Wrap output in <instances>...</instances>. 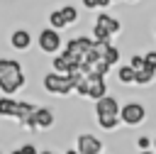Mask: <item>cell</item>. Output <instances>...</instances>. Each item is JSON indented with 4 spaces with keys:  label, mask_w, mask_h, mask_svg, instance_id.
<instances>
[{
    "label": "cell",
    "mask_w": 156,
    "mask_h": 154,
    "mask_svg": "<svg viewBox=\"0 0 156 154\" xmlns=\"http://www.w3.org/2000/svg\"><path fill=\"white\" fill-rule=\"evenodd\" d=\"M24 86H27L24 68H20V71H10L7 76L0 78V93H2V95H15V93H20Z\"/></svg>",
    "instance_id": "6"
},
{
    "label": "cell",
    "mask_w": 156,
    "mask_h": 154,
    "mask_svg": "<svg viewBox=\"0 0 156 154\" xmlns=\"http://www.w3.org/2000/svg\"><path fill=\"white\" fill-rule=\"evenodd\" d=\"M127 2H136V0H127Z\"/></svg>",
    "instance_id": "32"
},
{
    "label": "cell",
    "mask_w": 156,
    "mask_h": 154,
    "mask_svg": "<svg viewBox=\"0 0 156 154\" xmlns=\"http://www.w3.org/2000/svg\"><path fill=\"white\" fill-rule=\"evenodd\" d=\"M144 59H146V66L156 71V49H151V51H146V54H144Z\"/></svg>",
    "instance_id": "25"
},
{
    "label": "cell",
    "mask_w": 156,
    "mask_h": 154,
    "mask_svg": "<svg viewBox=\"0 0 156 154\" xmlns=\"http://www.w3.org/2000/svg\"><path fill=\"white\" fill-rule=\"evenodd\" d=\"M93 71H95V73H100V76H107V73L112 71V66H110L105 59H98V61L93 64Z\"/></svg>",
    "instance_id": "23"
},
{
    "label": "cell",
    "mask_w": 156,
    "mask_h": 154,
    "mask_svg": "<svg viewBox=\"0 0 156 154\" xmlns=\"http://www.w3.org/2000/svg\"><path fill=\"white\" fill-rule=\"evenodd\" d=\"M119 117H122V125H127V127H139V125H144V120H146V105H144L141 100H127V103H122V108H119Z\"/></svg>",
    "instance_id": "4"
},
{
    "label": "cell",
    "mask_w": 156,
    "mask_h": 154,
    "mask_svg": "<svg viewBox=\"0 0 156 154\" xmlns=\"http://www.w3.org/2000/svg\"><path fill=\"white\" fill-rule=\"evenodd\" d=\"M119 108H122V103L115 98V95H105V98H100V100H95V105H93V112L95 115H119Z\"/></svg>",
    "instance_id": "8"
},
{
    "label": "cell",
    "mask_w": 156,
    "mask_h": 154,
    "mask_svg": "<svg viewBox=\"0 0 156 154\" xmlns=\"http://www.w3.org/2000/svg\"><path fill=\"white\" fill-rule=\"evenodd\" d=\"M139 154H156L154 149H146V152H139Z\"/></svg>",
    "instance_id": "28"
},
{
    "label": "cell",
    "mask_w": 156,
    "mask_h": 154,
    "mask_svg": "<svg viewBox=\"0 0 156 154\" xmlns=\"http://www.w3.org/2000/svg\"><path fill=\"white\" fill-rule=\"evenodd\" d=\"M56 125V115L51 108H34V112L27 117V122L22 127L32 130V132H41V130H51Z\"/></svg>",
    "instance_id": "5"
},
{
    "label": "cell",
    "mask_w": 156,
    "mask_h": 154,
    "mask_svg": "<svg viewBox=\"0 0 156 154\" xmlns=\"http://www.w3.org/2000/svg\"><path fill=\"white\" fill-rule=\"evenodd\" d=\"M49 27H54V29H58V32L68 27V22H66V17H63L61 7H58V10H51V12H49Z\"/></svg>",
    "instance_id": "16"
},
{
    "label": "cell",
    "mask_w": 156,
    "mask_h": 154,
    "mask_svg": "<svg viewBox=\"0 0 156 154\" xmlns=\"http://www.w3.org/2000/svg\"><path fill=\"white\" fill-rule=\"evenodd\" d=\"M10 154H39L37 152V147L32 144V142H24V144H20V147H15Z\"/></svg>",
    "instance_id": "24"
},
{
    "label": "cell",
    "mask_w": 156,
    "mask_h": 154,
    "mask_svg": "<svg viewBox=\"0 0 156 154\" xmlns=\"http://www.w3.org/2000/svg\"><path fill=\"white\" fill-rule=\"evenodd\" d=\"M134 142H136V149H139V152L154 149V137H149V134H141V137H136Z\"/></svg>",
    "instance_id": "21"
},
{
    "label": "cell",
    "mask_w": 156,
    "mask_h": 154,
    "mask_svg": "<svg viewBox=\"0 0 156 154\" xmlns=\"http://www.w3.org/2000/svg\"><path fill=\"white\" fill-rule=\"evenodd\" d=\"M119 56H122V51H119V49H117V46L110 42V44H107V49H105V54H102V59H105V61H107V64L115 68V66L119 64Z\"/></svg>",
    "instance_id": "18"
},
{
    "label": "cell",
    "mask_w": 156,
    "mask_h": 154,
    "mask_svg": "<svg viewBox=\"0 0 156 154\" xmlns=\"http://www.w3.org/2000/svg\"><path fill=\"white\" fill-rule=\"evenodd\" d=\"M95 120H98V127L105 130V132H115L122 125V117L119 115H95Z\"/></svg>",
    "instance_id": "14"
},
{
    "label": "cell",
    "mask_w": 156,
    "mask_h": 154,
    "mask_svg": "<svg viewBox=\"0 0 156 154\" xmlns=\"http://www.w3.org/2000/svg\"><path fill=\"white\" fill-rule=\"evenodd\" d=\"M41 88H44L49 95H61V98L76 93L73 78H71V76H63V73H56V71H49V73L41 76Z\"/></svg>",
    "instance_id": "2"
},
{
    "label": "cell",
    "mask_w": 156,
    "mask_h": 154,
    "mask_svg": "<svg viewBox=\"0 0 156 154\" xmlns=\"http://www.w3.org/2000/svg\"><path fill=\"white\" fill-rule=\"evenodd\" d=\"M102 147H105V142L90 132H80L76 137V149L80 154H102Z\"/></svg>",
    "instance_id": "7"
},
{
    "label": "cell",
    "mask_w": 156,
    "mask_h": 154,
    "mask_svg": "<svg viewBox=\"0 0 156 154\" xmlns=\"http://www.w3.org/2000/svg\"><path fill=\"white\" fill-rule=\"evenodd\" d=\"M37 42H39V51H44V54H49V56L63 51V44H66L63 37H61V32L54 29V27H44V29H39Z\"/></svg>",
    "instance_id": "3"
},
{
    "label": "cell",
    "mask_w": 156,
    "mask_h": 154,
    "mask_svg": "<svg viewBox=\"0 0 156 154\" xmlns=\"http://www.w3.org/2000/svg\"><path fill=\"white\" fill-rule=\"evenodd\" d=\"M93 39H95V42H110L112 37H110V32H107V29H102L100 24H95V22H93Z\"/></svg>",
    "instance_id": "20"
},
{
    "label": "cell",
    "mask_w": 156,
    "mask_h": 154,
    "mask_svg": "<svg viewBox=\"0 0 156 154\" xmlns=\"http://www.w3.org/2000/svg\"><path fill=\"white\" fill-rule=\"evenodd\" d=\"M34 103L32 100H17L12 95H0V117H10L17 120L20 125L27 122V117L34 112Z\"/></svg>",
    "instance_id": "1"
},
{
    "label": "cell",
    "mask_w": 156,
    "mask_h": 154,
    "mask_svg": "<svg viewBox=\"0 0 156 154\" xmlns=\"http://www.w3.org/2000/svg\"><path fill=\"white\" fill-rule=\"evenodd\" d=\"M10 46H12L15 51H27V49L32 46V34H29V29H24V27L12 29V34H10Z\"/></svg>",
    "instance_id": "10"
},
{
    "label": "cell",
    "mask_w": 156,
    "mask_h": 154,
    "mask_svg": "<svg viewBox=\"0 0 156 154\" xmlns=\"http://www.w3.org/2000/svg\"><path fill=\"white\" fill-rule=\"evenodd\" d=\"M129 66H132L134 71L146 68V59H144V54H132V56H129Z\"/></svg>",
    "instance_id": "22"
},
{
    "label": "cell",
    "mask_w": 156,
    "mask_h": 154,
    "mask_svg": "<svg viewBox=\"0 0 156 154\" xmlns=\"http://www.w3.org/2000/svg\"><path fill=\"white\" fill-rule=\"evenodd\" d=\"M117 81L122 86H136V71L129 64H122V66H117Z\"/></svg>",
    "instance_id": "13"
},
{
    "label": "cell",
    "mask_w": 156,
    "mask_h": 154,
    "mask_svg": "<svg viewBox=\"0 0 156 154\" xmlns=\"http://www.w3.org/2000/svg\"><path fill=\"white\" fill-rule=\"evenodd\" d=\"M58 7H61V12H63V17H66V22H68V27L78 22V17H80V12H78V7H76V5H71V2H66V5H58Z\"/></svg>",
    "instance_id": "17"
},
{
    "label": "cell",
    "mask_w": 156,
    "mask_h": 154,
    "mask_svg": "<svg viewBox=\"0 0 156 154\" xmlns=\"http://www.w3.org/2000/svg\"><path fill=\"white\" fill-rule=\"evenodd\" d=\"M20 68H22V64H20L17 59H5V56H0V78L7 76L10 71H20Z\"/></svg>",
    "instance_id": "19"
},
{
    "label": "cell",
    "mask_w": 156,
    "mask_h": 154,
    "mask_svg": "<svg viewBox=\"0 0 156 154\" xmlns=\"http://www.w3.org/2000/svg\"><path fill=\"white\" fill-rule=\"evenodd\" d=\"M66 154H80V152H78V149H76V147H73V149H68V152H66Z\"/></svg>",
    "instance_id": "27"
},
{
    "label": "cell",
    "mask_w": 156,
    "mask_h": 154,
    "mask_svg": "<svg viewBox=\"0 0 156 154\" xmlns=\"http://www.w3.org/2000/svg\"><path fill=\"white\" fill-rule=\"evenodd\" d=\"M39 154H54V152H51V149H44V152H39Z\"/></svg>",
    "instance_id": "29"
},
{
    "label": "cell",
    "mask_w": 156,
    "mask_h": 154,
    "mask_svg": "<svg viewBox=\"0 0 156 154\" xmlns=\"http://www.w3.org/2000/svg\"><path fill=\"white\" fill-rule=\"evenodd\" d=\"M0 154H2V152H0Z\"/></svg>",
    "instance_id": "33"
},
{
    "label": "cell",
    "mask_w": 156,
    "mask_h": 154,
    "mask_svg": "<svg viewBox=\"0 0 156 154\" xmlns=\"http://www.w3.org/2000/svg\"><path fill=\"white\" fill-rule=\"evenodd\" d=\"M76 68V64L63 54V51H58V54H54L51 56V71H56V73H63V76H71V71Z\"/></svg>",
    "instance_id": "11"
},
{
    "label": "cell",
    "mask_w": 156,
    "mask_h": 154,
    "mask_svg": "<svg viewBox=\"0 0 156 154\" xmlns=\"http://www.w3.org/2000/svg\"><path fill=\"white\" fill-rule=\"evenodd\" d=\"M154 37H156V24H154Z\"/></svg>",
    "instance_id": "31"
},
{
    "label": "cell",
    "mask_w": 156,
    "mask_h": 154,
    "mask_svg": "<svg viewBox=\"0 0 156 154\" xmlns=\"http://www.w3.org/2000/svg\"><path fill=\"white\" fill-rule=\"evenodd\" d=\"M95 24H100L102 29H107L110 37H115V34L122 32V22H119L117 17H112V15H107V12H100V15L95 17Z\"/></svg>",
    "instance_id": "12"
},
{
    "label": "cell",
    "mask_w": 156,
    "mask_h": 154,
    "mask_svg": "<svg viewBox=\"0 0 156 154\" xmlns=\"http://www.w3.org/2000/svg\"><path fill=\"white\" fill-rule=\"evenodd\" d=\"M88 78H90V93H88V98H90V100L105 98V95H107V76H100V73L90 71Z\"/></svg>",
    "instance_id": "9"
},
{
    "label": "cell",
    "mask_w": 156,
    "mask_h": 154,
    "mask_svg": "<svg viewBox=\"0 0 156 154\" xmlns=\"http://www.w3.org/2000/svg\"><path fill=\"white\" fill-rule=\"evenodd\" d=\"M154 78H156V71L154 68H141V71H136V86L139 88H149L151 83H154Z\"/></svg>",
    "instance_id": "15"
},
{
    "label": "cell",
    "mask_w": 156,
    "mask_h": 154,
    "mask_svg": "<svg viewBox=\"0 0 156 154\" xmlns=\"http://www.w3.org/2000/svg\"><path fill=\"white\" fill-rule=\"evenodd\" d=\"M80 5H83L85 10H98V7H100V0H80Z\"/></svg>",
    "instance_id": "26"
},
{
    "label": "cell",
    "mask_w": 156,
    "mask_h": 154,
    "mask_svg": "<svg viewBox=\"0 0 156 154\" xmlns=\"http://www.w3.org/2000/svg\"><path fill=\"white\" fill-rule=\"evenodd\" d=\"M154 152H156V137H154Z\"/></svg>",
    "instance_id": "30"
}]
</instances>
